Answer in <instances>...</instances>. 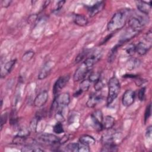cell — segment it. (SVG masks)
Wrapping results in <instances>:
<instances>
[{
  "instance_id": "10",
  "label": "cell",
  "mask_w": 152,
  "mask_h": 152,
  "mask_svg": "<svg viewBox=\"0 0 152 152\" xmlns=\"http://www.w3.org/2000/svg\"><path fill=\"white\" fill-rule=\"evenodd\" d=\"M49 97L48 92L46 90H44L39 93L35 97L33 104L36 107H42L48 101Z\"/></svg>"
},
{
  "instance_id": "30",
  "label": "cell",
  "mask_w": 152,
  "mask_h": 152,
  "mask_svg": "<svg viewBox=\"0 0 152 152\" xmlns=\"http://www.w3.org/2000/svg\"><path fill=\"white\" fill-rule=\"evenodd\" d=\"M103 87H104V83L100 78L94 83V87L96 91H100L103 88Z\"/></svg>"
},
{
  "instance_id": "33",
  "label": "cell",
  "mask_w": 152,
  "mask_h": 152,
  "mask_svg": "<svg viewBox=\"0 0 152 152\" xmlns=\"http://www.w3.org/2000/svg\"><path fill=\"white\" fill-rule=\"evenodd\" d=\"M8 119V113L5 112L1 114V129H2L3 125L5 124Z\"/></svg>"
},
{
  "instance_id": "5",
  "label": "cell",
  "mask_w": 152,
  "mask_h": 152,
  "mask_svg": "<svg viewBox=\"0 0 152 152\" xmlns=\"http://www.w3.org/2000/svg\"><path fill=\"white\" fill-rule=\"evenodd\" d=\"M59 138L56 135L49 133H42L37 135V141L42 144L53 145L59 144Z\"/></svg>"
},
{
  "instance_id": "20",
  "label": "cell",
  "mask_w": 152,
  "mask_h": 152,
  "mask_svg": "<svg viewBox=\"0 0 152 152\" xmlns=\"http://www.w3.org/2000/svg\"><path fill=\"white\" fill-rule=\"evenodd\" d=\"M118 151L117 145L115 142H109L103 144L101 151Z\"/></svg>"
},
{
  "instance_id": "31",
  "label": "cell",
  "mask_w": 152,
  "mask_h": 152,
  "mask_svg": "<svg viewBox=\"0 0 152 152\" xmlns=\"http://www.w3.org/2000/svg\"><path fill=\"white\" fill-rule=\"evenodd\" d=\"M88 53V52L87 50H84V51L80 52V53L78 55V56L76 57V58H75V62H76V63H78V62H80V61H83V59L87 55V53Z\"/></svg>"
},
{
  "instance_id": "23",
  "label": "cell",
  "mask_w": 152,
  "mask_h": 152,
  "mask_svg": "<svg viewBox=\"0 0 152 152\" xmlns=\"http://www.w3.org/2000/svg\"><path fill=\"white\" fill-rule=\"evenodd\" d=\"M79 147H80V143H77V142L69 143L66 146V150L69 151L78 152Z\"/></svg>"
},
{
  "instance_id": "21",
  "label": "cell",
  "mask_w": 152,
  "mask_h": 152,
  "mask_svg": "<svg viewBox=\"0 0 152 152\" xmlns=\"http://www.w3.org/2000/svg\"><path fill=\"white\" fill-rule=\"evenodd\" d=\"M90 84L91 82L89 81L88 79L83 80L80 84L79 90L81 91L82 93L84 91H87L90 87Z\"/></svg>"
},
{
  "instance_id": "29",
  "label": "cell",
  "mask_w": 152,
  "mask_h": 152,
  "mask_svg": "<svg viewBox=\"0 0 152 152\" xmlns=\"http://www.w3.org/2000/svg\"><path fill=\"white\" fill-rule=\"evenodd\" d=\"M125 51L126 53L129 55L132 56L134 54L135 52V45L134 44H129L126 48H125Z\"/></svg>"
},
{
  "instance_id": "2",
  "label": "cell",
  "mask_w": 152,
  "mask_h": 152,
  "mask_svg": "<svg viewBox=\"0 0 152 152\" xmlns=\"http://www.w3.org/2000/svg\"><path fill=\"white\" fill-rule=\"evenodd\" d=\"M121 90V84L116 77L110 78L108 83V94L107 97V104H110L118 97Z\"/></svg>"
},
{
  "instance_id": "27",
  "label": "cell",
  "mask_w": 152,
  "mask_h": 152,
  "mask_svg": "<svg viewBox=\"0 0 152 152\" xmlns=\"http://www.w3.org/2000/svg\"><path fill=\"white\" fill-rule=\"evenodd\" d=\"M100 78V72H91L88 77V80L91 83V82H96L98 80H99Z\"/></svg>"
},
{
  "instance_id": "37",
  "label": "cell",
  "mask_w": 152,
  "mask_h": 152,
  "mask_svg": "<svg viewBox=\"0 0 152 152\" xmlns=\"http://www.w3.org/2000/svg\"><path fill=\"white\" fill-rule=\"evenodd\" d=\"M69 140V137L68 135H64L61 138H59V144H62L66 142L68 140Z\"/></svg>"
},
{
  "instance_id": "16",
  "label": "cell",
  "mask_w": 152,
  "mask_h": 152,
  "mask_svg": "<svg viewBox=\"0 0 152 152\" xmlns=\"http://www.w3.org/2000/svg\"><path fill=\"white\" fill-rule=\"evenodd\" d=\"M52 68V64L50 62H47L42 68L40 70L39 75H38V78L39 80H43L48 75H49L50 72H51Z\"/></svg>"
},
{
  "instance_id": "8",
  "label": "cell",
  "mask_w": 152,
  "mask_h": 152,
  "mask_svg": "<svg viewBox=\"0 0 152 152\" xmlns=\"http://www.w3.org/2000/svg\"><path fill=\"white\" fill-rule=\"evenodd\" d=\"M69 75L61 76L55 81L53 87V93L55 96L58 94V93L66 86L69 80Z\"/></svg>"
},
{
  "instance_id": "15",
  "label": "cell",
  "mask_w": 152,
  "mask_h": 152,
  "mask_svg": "<svg viewBox=\"0 0 152 152\" xmlns=\"http://www.w3.org/2000/svg\"><path fill=\"white\" fill-rule=\"evenodd\" d=\"M102 96L100 94L96 93H92L90 95L88 100L87 102L86 105L88 107L93 108L95 107L101 100Z\"/></svg>"
},
{
  "instance_id": "9",
  "label": "cell",
  "mask_w": 152,
  "mask_h": 152,
  "mask_svg": "<svg viewBox=\"0 0 152 152\" xmlns=\"http://www.w3.org/2000/svg\"><path fill=\"white\" fill-rule=\"evenodd\" d=\"M135 93L131 90H126L123 94L122 103L124 106L128 107L132 104L135 101Z\"/></svg>"
},
{
  "instance_id": "18",
  "label": "cell",
  "mask_w": 152,
  "mask_h": 152,
  "mask_svg": "<svg viewBox=\"0 0 152 152\" xmlns=\"http://www.w3.org/2000/svg\"><path fill=\"white\" fill-rule=\"evenodd\" d=\"M79 142L87 146H91L95 144L96 140L92 136L85 134L80 137Z\"/></svg>"
},
{
  "instance_id": "28",
  "label": "cell",
  "mask_w": 152,
  "mask_h": 152,
  "mask_svg": "<svg viewBox=\"0 0 152 152\" xmlns=\"http://www.w3.org/2000/svg\"><path fill=\"white\" fill-rule=\"evenodd\" d=\"M22 151H35V152H39V151H43V150L38 148V147H34L32 145H26L22 149Z\"/></svg>"
},
{
  "instance_id": "36",
  "label": "cell",
  "mask_w": 152,
  "mask_h": 152,
  "mask_svg": "<svg viewBox=\"0 0 152 152\" xmlns=\"http://www.w3.org/2000/svg\"><path fill=\"white\" fill-rule=\"evenodd\" d=\"M65 2V1H58V3L56 4V6L55 7V8L53 9L52 11L53 12H58V11H59L63 7V5H64Z\"/></svg>"
},
{
  "instance_id": "12",
  "label": "cell",
  "mask_w": 152,
  "mask_h": 152,
  "mask_svg": "<svg viewBox=\"0 0 152 152\" xmlns=\"http://www.w3.org/2000/svg\"><path fill=\"white\" fill-rule=\"evenodd\" d=\"M136 6L138 10L144 14H148L151 8V1L145 2L144 1H135Z\"/></svg>"
},
{
  "instance_id": "1",
  "label": "cell",
  "mask_w": 152,
  "mask_h": 152,
  "mask_svg": "<svg viewBox=\"0 0 152 152\" xmlns=\"http://www.w3.org/2000/svg\"><path fill=\"white\" fill-rule=\"evenodd\" d=\"M126 21V12L124 11H119L113 14L107 25V30L115 31L122 28Z\"/></svg>"
},
{
  "instance_id": "25",
  "label": "cell",
  "mask_w": 152,
  "mask_h": 152,
  "mask_svg": "<svg viewBox=\"0 0 152 152\" xmlns=\"http://www.w3.org/2000/svg\"><path fill=\"white\" fill-rule=\"evenodd\" d=\"M53 132L57 134H60L63 133L64 132V130L63 125H62L61 122H58L53 126Z\"/></svg>"
},
{
  "instance_id": "39",
  "label": "cell",
  "mask_w": 152,
  "mask_h": 152,
  "mask_svg": "<svg viewBox=\"0 0 152 152\" xmlns=\"http://www.w3.org/2000/svg\"><path fill=\"white\" fill-rule=\"evenodd\" d=\"M151 126H149L147 128L146 132H145V136L147 138H151Z\"/></svg>"
},
{
  "instance_id": "32",
  "label": "cell",
  "mask_w": 152,
  "mask_h": 152,
  "mask_svg": "<svg viewBox=\"0 0 152 152\" xmlns=\"http://www.w3.org/2000/svg\"><path fill=\"white\" fill-rule=\"evenodd\" d=\"M151 115V103H149L146 107L145 113H144V123L146 122L147 119Z\"/></svg>"
},
{
  "instance_id": "11",
  "label": "cell",
  "mask_w": 152,
  "mask_h": 152,
  "mask_svg": "<svg viewBox=\"0 0 152 152\" xmlns=\"http://www.w3.org/2000/svg\"><path fill=\"white\" fill-rule=\"evenodd\" d=\"M105 3L104 1H99L94 5L90 6L88 8V14L90 17H92L100 12L104 7Z\"/></svg>"
},
{
  "instance_id": "34",
  "label": "cell",
  "mask_w": 152,
  "mask_h": 152,
  "mask_svg": "<svg viewBox=\"0 0 152 152\" xmlns=\"http://www.w3.org/2000/svg\"><path fill=\"white\" fill-rule=\"evenodd\" d=\"M145 87H142L138 93V97L140 101H142L145 99Z\"/></svg>"
},
{
  "instance_id": "22",
  "label": "cell",
  "mask_w": 152,
  "mask_h": 152,
  "mask_svg": "<svg viewBox=\"0 0 152 152\" xmlns=\"http://www.w3.org/2000/svg\"><path fill=\"white\" fill-rule=\"evenodd\" d=\"M18 122V116L17 111L13 109L10 114V124L11 125H15Z\"/></svg>"
},
{
  "instance_id": "24",
  "label": "cell",
  "mask_w": 152,
  "mask_h": 152,
  "mask_svg": "<svg viewBox=\"0 0 152 152\" xmlns=\"http://www.w3.org/2000/svg\"><path fill=\"white\" fill-rule=\"evenodd\" d=\"M34 52L32 50H28L22 56V61L24 62H28L30 61L34 56Z\"/></svg>"
},
{
  "instance_id": "38",
  "label": "cell",
  "mask_w": 152,
  "mask_h": 152,
  "mask_svg": "<svg viewBox=\"0 0 152 152\" xmlns=\"http://www.w3.org/2000/svg\"><path fill=\"white\" fill-rule=\"evenodd\" d=\"M11 2L12 1H10V0H2L1 1L2 7H4V8H7L10 5Z\"/></svg>"
},
{
  "instance_id": "35",
  "label": "cell",
  "mask_w": 152,
  "mask_h": 152,
  "mask_svg": "<svg viewBox=\"0 0 152 152\" xmlns=\"http://www.w3.org/2000/svg\"><path fill=\"white\" fill-rule=\"evenodd\" d=\"M30 129H27L26 128H23L19 130L18 134H17V135H20V136H22V137H28L29 135V132H30Z\"/></svg>"
},
{
  "instance_id": "14",
  "label": "cell",
  "mask_w": 152,
  "mask_h": 152,
  "mask_svg": "<svg viewBox=\"0 0 152 152\" xmlns=\"http://www.w3.org/2000/svg\"><path fill=\"white\" fill-rule=\"evenodd\" d=\"M151 47V43H146L143 42H140L135 46V52L140 55L142 56L147 53Z\"/></svg>"
},
{
  "instance_id": "19",
  "label": "cell",
  "mask_w": 152,
  "mask_h": 152,
  "mask_svg": "<svg viewBox=\"0 0 152 152\" xmlns=\"http://www.w3.org/2000/svg\"><path fill=\"white\" fill-rule=\"evenodd\" d=\"M115 125V119L111 116L107 115L103 118L102 125L103 129H110Z\"/></svg>"
},
{
  "instance_id": "13",
  "label": "cell",
  "mask_w": 152,
  "mask_h": 152,
  "mask_svg": "<svg viewBox=\"0 0 152 152\" xmlns=\"http://www.w3.org/2000/svg\"><path fill=\"white\" fill-rule=\"evenodd\" d=\"M17 62V59H12L8 62H7L6 64H4L3 66L1 68V78L5 77L9 73L11 72L12 71L13 67L15 65Z\"/></svg>"
},
{
  "instance_id": "4",
  "label": "cell",
  "mask_w": 152,
  "mask_h": 152,
  "mask_svg": "<svg viewBox=\"0 0 152 152\" xmlns=\"http://www.w3.org/2000/svg\"><path fill=\"white\" fill-rule=\"evenodd\" d=\"M128 24L131 35L134 36L142 29V27H144V21L143 20H141L138 17H132L128 20Z\"/></svg>"
},
{
  "instance_id": "3",
  "label": "cell",
  "mask_w": 152,
  "mask_h": 152,
  "mask_svg": "<svg viewBox=\"0 0 152 152\" xmlns=\"http://www.w3.org/2000/svg\"><path fill=\"white\" fill-rule=\"evenodd\" d=\"M70 102V96L68 93H62L55 96L54 100L52 103L50 111L54 110L56 111H62V109L67 106Z\"/></svg>"
},
{
  "instance_id": "26",
  "label": "cell",
  "mask_w": 152,
  "mask_h": 152,
  "mask_svg": "<svg viewBox=\"0 0 152 152\" xmlns=\"http://www.w3.org/2000/svg\"><path fill=\"white\" fill-rule=\"evenodd\" d=\"M40 121V119L37 117V116H34L30 124V130L31 131H36V128H37V123L38 122Z\"/></svg>"
},
{
  "instance_id": "17",
  "label": "cell",
  "mask_w": 152,
  "mask_h": 152,
  "mask_svg": "<svg viewBox=\"0 0 152 152\" xmlns=\"http://www.w3.org/2000/svg\"><path fill=\"white\" fill-rule=\"evenodd\" d=\"M73 20L75 24L81 27L86 26L88 23V20L86 17L80 14H74Z\"/></svg>"
},
{
  "instance_id": "7",
  "label": "cell",
  "mask_w": 152,
  "mask_h": 152,
  "mask_svg": "<svg viewBox=\"0 0 152 152\" xmlns=\"http://www.w3.org/2000/svg\"><path fill=\"white\" fill-rule=\"evenodd\" d=\"M91 117L94 129H96L97 131H101L103 130V128L102 122L104 117L102 112L100 110H97L92 113Z\"/></svg>"
},
{
  "instance_id": "6",
  "label": "cell",
  "mask_w": 152,
  "mask_h": 152,
  "mask_svg": "<svg viewBox=\"0 0 152 152\" xmlns=\"http://www.w3.org/2000/svg\"><path fill=\"white\" fill-rule=\"evenodd\" d=\"M91 69V68L89 67L84 62H83L75 70L73 75V80L74 81H82L85 78L86 76Z\"/></svg>"
}]
</instances>
